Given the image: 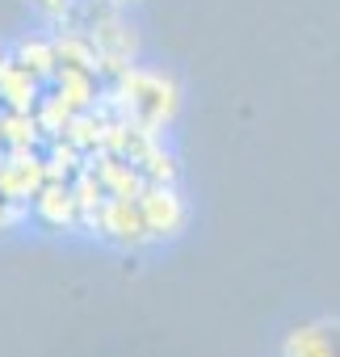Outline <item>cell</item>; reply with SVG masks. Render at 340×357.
I'll return each mask as SVG.
<instances>
[{
    "label": "cell",
    "mask_w": 340,
    "mask_h": 357,
    "mask_svg": "<svg viewBox=\"0 0 340 357\" xmlns=\"http://www.w3.org/2000/svg\"><path fill=\"white\" fill-rule=\"evenodd\" d=\"M0 101H5L13 114H34L38 105V76H30L26 68H17L13 59L0 72Z\"/></svg>",
    "instance_id": "8992f818"
},
{
    "label": "cell",
    "mask_w": 340,
    "mask_h": 357,
    "mask_svg": "<svg viewBox=\"0 0 340 357\" xmlns=\"http://www.w3.org/2000/svg\"><path fill=\"white\" fill-rule=\"evenodd\" d=\"M286 357H340L336 328H302L286 340Z\"/></svg>",
    "instance_id": "9c48e42d"
},
{
    "label": "cell",
    "mask_w": 340,
    "mask_h": 357,
    "mask_svg": "<svg viewBox=\"0 0 340 357\" xmlns=\"http://www.w3.org/2000/svg\"><path fill=\"white\" fill-rule=\"evenodd\" d=\"M38 114H34V122H38V130L42 135H59L63 130V122L72 118V105L59 97V93H51V97H38V105H34Z\"/></svg>",
    "instance_id": "4fadbf2b"
},
{
    "label": "cell",
    "mask_w": 340,
    "mask_h": 357,
    "mask_svg": "<svg viewBox=\"0 0 340 357\" xmlns=\"http://www.w3.org/2000/svg\"><path fill=\"white\" fill-rule=\"evenodd\" d=\"M51 51H55V59H59V63H68V68H80V72H88V76H97V72H101V63H97V51H93L88 34L68 30V34H59V38L51 43Z\"/></svg>",
    "instance_id": "30bf717a"
},
{
    "label": "cell",
    "mask_w": 340,
    "mask_h": 357,
    "mask_svg": "<svg viewBox=\"0 0 340 357\" xmlns=\"http://www.w3.org/2000/svg\"><path fill=\"white\" fill-rule=\"evenodd\" d=\"M38 5H42L47 13H55V17H63V13L72 9V0H38Z\"/></svg>",
    "instance_id": "9a60e30c"
},
{
    "label": "cell",
    "mask_w": 340,
    "mask_h": 357,
    "mask_svg": "<svg viewBox=\"0 0 340 357\" xmlns=\"http://www.w3.org/2000/svg\"><path fill=\"white\" fill-rule=\"evenodd\" d=\"M55 93L72 105V109H93L97 105V76H88V72H80V68H55Z\"/></svg>",
    "instance_id": "ba28073f"
},
{
    "label": "cell",
    "mask_w": 340,
    "mask_h": 357,
    "mask_svg": "<svg viewBox=\"0 0 340 357\" xmlns=\"http://www.w3.org/2000/svg\"><path fill=\"white\" fill-rule=\"evenodd\" d=\"M38 135L42 130H38L34 114H13V109L0 114V143H9V147H34Z\"/></svg>",
    "instance_id": "8fae6325"
},
{
    "label": "cell",
    "mask_w": 340,
    "mask_h": 357,
    "mask_svg": "<svg viewBox=\"0 0 340 357\" xmlns=\"http://www.w3.org/2000/svg\"><path fill=\"white\" fill-rule=\"evenodd\" d=\"M88 43H93V51H97V63H101V72H109V76H122L126 68H130V55H134V34H130V26H122L118 17H97L93 26H88Z\"/></svg>",
    "instance_id": "7a4b0ae2"
},
{
    "label": "cell",
    "mask_w": 340,
    "mask_h": 357,
    "mask_svg": "<svg viewBox=\"0 0 340 357\" xmlns=\"http://www.w3.org/2000/svg\"><path fill=\"white\" fill-rule=\"evenodd\" d=\"M105 236H114V240H151V231H147V223H143V215H139V202L134 198H105L101 202V223H97Z\"/></svg>",
    "instance_id": "277c9868"
},
{
    "label": "cell",
    "mask_w": 340,
    "mask_h": 357,
    "mask_svg": "<svg viewBox=\"0 0 340 357\" xmlns=\"http://www.w3.org/2000/svg\"><path fill=\"white\" fill-rule=\"evenodd\" d=\"M93 172H97V181L109 198H139L147 190V176L139 172V164H130L122 155H109V151H101V164Z\"/></svg>",
    "instance_id": "5b68a950"
},
{
    "label": "cell",
    "mask_w": 340,
    "mask_h": 357,
    "mask_svg": "<svg viewBox=\"0 0 340 357\" xmlns=\"http://www.w3.org/2000/svg\"><path fill=\"white\" fill-rule=\"evenodd\" d=\"M5 63H9V59H5V55H0V72H5Z\"/></svg>",
    "instance_id": "2e32d148"
},
{
    "label": "cell",
    "mask_w": 340,
    "mask_h": 357,
    "mask_svg": "<svg viewBox=\"0 0 340 357\" xmlns=\"http://www.w3.org/2000/svg\"><path fill=\"white\" fill-rule=\"evenodd\" d=\"M109 105L122 114V122L155 130V126H164L168 118L177 114V89H173V80H164L155 72L126 68L118 76V89L109 93Z\"/></svg>",
    "instance_id": "6da1fadb"
},
{
    "label": "cell",
    "mask_w": 340,
    "mask_h": 357,
    "mask_svg": "<svg viewBox=\"0 0 340 357\" xmlns=\"http://www.w3.org/2000/svg\"><path fill=\"white\" fill-rule=\"evenodd\" d=\"M13 63H17V68H26V72H30V76H38V80H51V76H55V68H59V59H55L51 43H22V47H17V55H13Z\"/></svg>",
    "instance_id": "7c38bea8"
},
{
    "label": "cell",
    "mask_w": 340,
    "mask_h": 357,
    "mask_svg": "<svg viewBox=\"0 0 340 357\" xmlns=\"http://www.w3.org/2000/svg\"><path fill=\"white\" fill-rule=\"evenodd\" d=\"M134 202H139V215H143V223H147L151 236H173L185 223V211H181L173 185H147Z\"/></svg>",
    "instance_id": "3957f363"
},
{
    "label": "cell",
    "mask_w": 340,
    "mask_h": 357,
    "mask_svg": "<svg viewBox=\"0 0 340 357\" xmlns=\"http://www.w3.org/2000/svg\"><path fill=\"white\" fill-rule=\"evenodd\" d=\"M34 206L51 227H72L76 223V198H72L68 181H42V190L34 194Z\"/></svg>",
    "instance_id": "52a82bcc"
},
{
    "label": "cell",
    "mask_w": 340,
    "mask_h": 357,
    "mask_svg": "<svg viewBox=\"0 0 340 357\" xmlns=\"http://www.w3.org/2000/svg\"><path fill=\"white\" fill-rule=\"evenodd\" d=\"M139 172L147 176V185H173L177 181V160L168 155V151H160V147H151L139 160Z\"/></svg>",
    "instance_id": "5bb4252c"
}]
</instances>
